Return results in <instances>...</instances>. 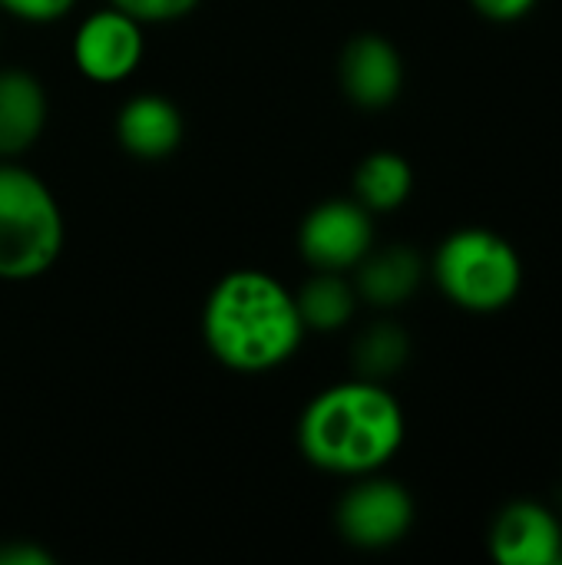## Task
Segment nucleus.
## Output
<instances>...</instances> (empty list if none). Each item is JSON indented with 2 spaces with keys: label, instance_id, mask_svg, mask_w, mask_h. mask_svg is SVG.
<instances>
[{
  "label": "nucleus",
  "instance_id": "obj_1",
  "mask_svg": "<svg viewBox=\"0 0 562 565\" xmlns=\"http://www.w3.org/2000/svg\"><path fill=\"white\" fill-rule=\"evenodd\" d=\"M305 334L295 295L272 271L235 268L205 295L202 341L229 371H275L298 354Z\"/></svg>",
  "mask_w": 562,
  "mask_h": 565
},
{
  "label": "nucleus",
  "instance_id": "obj_2",
  "mask_svg": "<svg viewBox=\"0 0 562 565\" xmlns=\"http://www.w3.org/2000/svg\"><path fill=\"white\" fill-rule=\"evenodd\" d=\"M404 407L381 381H344L315 394L298 420L301 457L331 477L378 473L404 444Z\"/></svg>",
  "mask_w": 562,
  "mask_h": 565
},
{
  "label": "nucleus",
  "instance_id": "obj_3",
  "mask_svg": "<svg viewBox=\"0 0 562 565\" xmlns=\"http://www.w3.org/2000/svg\"><path fill=\"white\" fill-rule=\"evenodd\" d=\"M66 242V222L50 185L17 166L0 162V281H33L46 275Z\"/></svg>",
  "mask_w": 562,
  "mask_h": 565
},
{
  "label": "nucleus",
  "instance_id": "obj_4",
  "mask_svg": "<svg viewBox=\"0 0 562 565\" xmlns=\"http://www.w3.org/2000/svg\"><path fill=\"white\" fill-rule=\"evenodd\" d=\"M434 281L464 311L490 315L520 295L523 262L517 248L490 228H460L434 255Z\"/></svg>",
  "mask_w": 562,
  "mask_h": 565
},
{
  "label": "nucleus",
  "instance_id": "obj_5",
  "mask_svg": "<svg viewBox=\"0 0 562 565\" xmlns=\"http://www.w3.org/2000/svg\"><path fill=\"white\" fill-rule=\"evenodd\" d=\"M335 523L341 540L354 550H391L414 526V500L397 480L368 473L341 497Z\"/></svg>",
  "mask_w": 562,
  "mask_h": 565
},
{
  "label": "nucleus",
  "instance_id": "obj_6",
  "mask_svg": "<svg viewBox=\"0 0 562 565\" xmlns=\"http://www.w3.org/2000/svg\"><path fill=\"white\" fill-rule=\"evenodd\" d=\"M371 248L374 222L358 199H328L298 228V252L315 271H351Z\"/></svg>",
  "mask_w": 562,
  "mask_h": 565
},
{
  "label": "nucleus",
  "instance_id": "obj_7",
  "mask_svg": "<svg viewBox=\"0 0 562 565\" xmlns=\"http://www.w3.org/2000/svg\"><path fill=\"white\" fill-rule=\"evenodd\" d=\"M70 53H73L76 70L89 83H103V86L123 83L142 63V53H146L142 23L109 3L89 13L76 26Z\"/></svg>",
  "mask_w": 562,
  "mask_h": 565
},
{
  "label": "nucleus",
  "instance_id": "obj_8",
  "mask_svg": "<svg viewBox=\"0 0 562 565\" xmlns=\"http://www.w3.org/2000/svg\"><path fill=\"white\" fill-rule=\"evenodd\" d=\"M338 79L344 96L361 109H384L404 89V60L381 33H358L341 50Z\"/></svg>",
  "mask_w": 562,
  "mask_h": 565
},
{
  "label": "nucleus",
  "instance_id": "obj_9",
  "mask_svg": "<svg viewBox=\"0 0 562 565\" xmlns=\"http://www.w3.org/2000/svg\"><path fill=\"white\" fill-rule=\"evenodd\" d=\"M490 553L500 565L562 563V526L533 500H513L490 526Z\"/></svg>",
  "mask_w": 562,
  "mask_h": 565
},
{
  "label": "nucleus",
  "instance_id": "obj_10",
  "mask_svg": "<svg viewBox=\"0 0 562 565\" xmlns=\"http://www.w3.org/2000/svg\"><path fill=\"white\" fill-rule=\"evenodd\" d=\"M185 119L179 106L159 93H139L123 103L116 116V139L132 159H166L182 146Z\"/></svg>",
  "mask_w": 562,
  "mask_h": 565
},
{
  "label": "nucleus",
  "instance_id": "obj_11",
  "mask_svg": "<svg viewBox=\"0 0 562 565\" xmlns=\"http://www.w3.org/2000/svg\"><path fill=\"white\" fill-rule=\"evenodd\" d=\"M43 83L17 66L0 70V159H20L36 146L46 126Z\"/></svg>",
  "mask_w": 562,
  "mask_h": 565
},
{
  "label": "nucleus",
  "instance_id": "obj_12",
  "mask_svg": "<svg viewBox=\"0 0 562 565\" xmlns=\"http://www.w3.org/2000/svg\"><path fill=\"white\" fill-rule=\"evenodd\" d=\"M354 291L374 308H401L424 281V258L411 245L371 248L354 265Z\"/></svg>",
  "mask_w": 562,
  "mask_h": 565
},
{
  "label": "nucleus",
  "instance_id": "obj_13",
  "mask_svg": "<svg viewBox=\"0 0 562 565\" xmlns=\"http://www.w3.org/2000/svg\"><path fill=\"white\" fill-rule=\"evenodd\" d=\"M305 331L335 334L341 331L358 308V291L344 278V271H315L295 295Z\"/></svg>",
  "mask_w": 562,
  "mask_h": 565
},
{
  "label": "nucleus",
  "instance_id": "obj_14",
  "mask_svg": "<svg viewBox=\"0 0 562 565\" xmlns=\"http://www.w3.org/2000/svg\"><path fill=\"white\" fill-rule=\"evenodd\" d=\"M414 169L401 152L381 149L358 162L354 169V199L368 212H394L411 199Z\"/></svg>",
  "mask_w": 562,
  "mask_h": 565
},
{
  "label": "nucleus",
  "instance_id": "obj_15",
  "mask_svg": "<svg viewBox=\"0 0 562 565\" xmlns=\"http://www.w3.org/2000/svg\"><path fill=\"white\" fill-rule=\"evenodd\" d=\"M407 358H411V338L394 321H378L354 341V371L358 377L368 381L384 384L407 364Z\"/></svg>",
  "mask_w": 562,
  "mask_h": 565
},
{
  "label": "nucleus",
  "instance_id": "obj_16",
  "mask_svg": "<svg viewBox=\"0 0 562 565\" xmlns=\"http://www.w3.org/2000/svg\"><path fill=\"white\" fill-rule=\"evenodd\" d=\"M116 10L129 13L132 20H139L142 26L146 23H172V20H182L189 17L199 0H109Z\"/></svg>",
  "mask_w": 562,
  "mask_h": 565
},
{
  "label": "nucleus",
  "instance_id": "obj_17",
  "mask_svg": "<svg viewBox=\"0 0 562 565\" xmlns=\"http://www.w3.org/2000/svg\"><path fill=\"white\" fill-rule=\"evenodd\" d=\"M0 7L23 23H53L63 20L76 0H0Z\"/></svg>",
  "mask_w": 562,
  "mask_h": 565
},
{
  "label": "nucleus",
  "instance_id": "obj_18",
  "mask_svg": "<svg viewBox=\"0 0 562 565\" xmlns=\"http://www.w3.org/2000/svg\"><path fill=\"white\" fill-rule=\"evenodd\" d=\"M474 10L494 23H513V20H523L540 0H470Z\"/></svg>",
  "mask_w": 562,
  "mask_h": 565
},
{
  "label": "nucleus",
  "instance_id": "obj_19",
  "mask_svg": "<svg viewBox=\"0 0 562 565\" xmlns=\"http://www.w3.org/2000/svg\"><path fill=\"white\" fill-rule=\"evenodd\" d=\"M0 565H53V556L26 540H10L0 543Z\"/></svg>",
  "mask_w": 562,
  "mask_h": 565
},
{
  "label": "nucleus",
  "instance_id": "obj_20",
  "mask_svg": "<svg viewBox=\"0 0 562 565\" xmlns=\"http://www.w3.org/2000/svg\"><path fill=\"white\" fill-rule=\"evenodd\" d=\"M0 162H3V159H0Z\"/></svg>",
  "mask_w": 562,
  "mask_h": 565
}]
</instances>
